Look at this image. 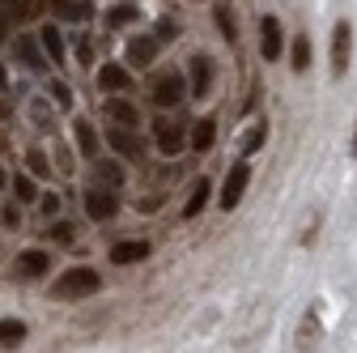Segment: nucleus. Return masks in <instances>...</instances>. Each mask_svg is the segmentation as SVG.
<instances>
[{
	"label": "nucleus",
	"instance_id": "1",
	"mask_svg": "<svg viewBox=\"0 0 357 353\" xmlns=\"http://www.w3.org/2000/svg\"><path fill=\"white\" fill-rule=\"evenodd\" d=\"M98 290H102V277L89 269V264H77V269H68V273L56 277L52 298H60V302H77V298H89V294H98Z\"/></svg>",
	"mask_w": 357,
	"mask_h": 353
},
{
	"label": "nucleus",
	"instance_id": "2",
	"mask_svg": "<svg viewBox=\"0 0 357 353\" xmlns=\"http://www.w3.org/2000/svg\"><path fill=\"white\" fill-rule=\"evenodd\" d=\"M183 94H188V81H183V73H178V68H162L153 77V85H149L153 107H166V111L183 103Z\"/></svg>",
	"mask_w": 357,
	"mask_h": 353
},
{
	"label": "nucleus",
	"instance_id": "3",
	"mask_svg": "<svg viewBox=\"0 0 357 353\" xmlns=\"http://www.w3.org/2000/svg\"><path fill=\"white\" fill-rule=\"evenodd\" d=\"M247 183H251V166H247V158H243V162H234V166L226 170V183H221V209L234 213V209L243 204V196H247Z\"/></svg>",
	"mask_w": 357,
	"mask_h": 353
},
{
	"label": "nucleus",
	"instance_id": "4",
	"mask_svg": "<svg viewBox=\"0 0 357 353\" xmlns=\"http://www.w3.org/2000/svg\"><path fill=\"white\" fill-rule=\"evenodd\" d=\"M153 141H158V149L166 153V158H174V153H183V145H188V128H183V119H153Z\"/></svg>",
	"mask_w": 357,
	"mask_h": 353
},
{
	"label": "nucleus",
	"instance_id": "5",
	"mask_svg": "<svg viewBox=\"0 0 357 353\" xmlns=\"http://www.w3.org/2000/svg\"><path fill=\"white\" fill-rule=\"evenodd\" d=\"M349 60H353V26L340 17V22L332 26V77H336V81L349 73Z\"/></svg>",
	"mask_w": 357,
	"mask_h": 353
},
{
	"label": "nucleus",
	"instance_id": "6",
	"mask_svg": "<svg viewBox=\"0 0 357 353\" xmlns=\"http://www.w3.org/2000/svg\"><path fill=\"white\" fill-rule=\"evenodd\" d=\"M85 213L94 217V222H111V217L119 213V200L111 188H89L85 192Z\"/></svg>",
	"mask_w": 357,
	"mask_h": 353
},
{
	"label": "nucleus",
	"instance_id": "7",
	"mask_svg": "<svg viewBox=\"0 0 357 353\" xmlns=\"http://www.w3.org/2000/svg\"><path fill=\"white\" fill-rule=\"evenodd\" d=\"M13 273H17L22 281H34V277H47V273H52V255H47V251H38V247H30V251H22V255H17V264H13Z\"/></svg>",
	"mask_w": 357,
	"mask_h": 353
},
{
	"label": "nucleus",
	"instance_id": "8",
	"mask_svg": "<svg viewBox=\"0 0 357 353\" xmlns=\"http://www.w3.org/2000/svg\"><path fill=\"white\" fill-rule=\"evenodd\" d=\"M149 251H153V243H145V239H128V243H115L111 247V264H141V260H149Z\"/></svg>",
	"mask_w": 357,
	"mask_h": 353
},
{
	"label": "nucleus",
	"instance_id": "9",
	"mask_svg": "<svg viewBox=\"0 0 357 353\" xmlns=\"http://www.w3.org/2000/svg\"><path fill=\"white\" fill-rule=\"evenodd\" d=\"M281 22L277 17H264L259 22V52H264V60H281Z\"/></svg>",
	"mask_w": 357,
	"mask_h": 353
},
{
	"label": "nucleus",
	"instance_id": "10",
	"mask_svg": "<svg viewBox=\"0 0 357 353\" xmlns=\"http://www.w3.org/2000/svg\"><path fill=\"white\" fill-rule=\"evenodd\" d=\"M158 47H162V43H158L153 34L132 38V43H128V64H132V68H149V64L158 60Z\"/></svg>",
	"mask_w": 357,
	"mask_h": 353
},
{
	"label": "nucleus",
	"instance_id": "11",
	"mask_svg": "<svg viewBox=\"0 0 357 353\" xmlns=\"http://www.w3.org/2000/svg\"><path fill=\"white\" fill-rule=\"evenodd\" d=\"M107 141H111V149H115L119 158H145V149L137 145V137H132V128H123V123H115V128L107 132Z\"/></svg>",
	"mask_w": 357,
	"mask_h": 353
},
{
	"label": "nucleus",
	"instance_id": "12",
	"mask_svg": "<svg viewBox=\"0 0 357 353\" xmlns=\"http://www.w3.org/2000/svg\"><path fill=\"white\" fill-rule=\"evenodd\" d=\"M213 90V60L208 56H192V94L204 98Z\"/></svg>",
	"mask_w": 357,
	"mask_h": 353
},
{
	"label": "nucleus",
	"instance_id": "13",
	"mask_svg": "<svg viewBox=\"0 0 357 353\" xmlns=\"http://www.w3.org/2000/svg\"><path fill=\"white\" fill-rule=\"evenodd\" d=\"M73 137H77V149H81L85 158H94V153H98V132H94V123H89L85 115L73 119Z\"/></svg>",
	"mask_w": 357,
	"mask_h": 353
},
{
	"label": "nucleus",
	"instance_id": "14",
	"mask_svg": "<svg viewBox=\"0 0 357 353\" xmlns=\"http://www.w3.org/2000/svg\"><path fill=\"white\" fill-rule=\"evenodd\" d=\"M13 52H17V60H22L30 73H43V68H47V64H43V52H38V43H34L30 34H22V38H17V47H13Z\"/></svg>",
	"mask_w": 357,
	"mask_h": 353
},
{
	"label": "nucleus",
	"instance_id": "15",
	"mask_svg": "<svg viewBox=\"0 0 357 353\" xmlns=\"http://www.w3.org/2000/svg\"><path fill=\"white\" fill-rule=\"evenodd\" d=\"M204 204H208V179H196V188L188 192L183 217H188V222H192V217H200V213H204Z\"/></svg>",
	"mask_w": 357,
	"mask_h": 353
},
{
	"label": "nucleus",
	"instance_id": "16",
	"mask_svg": "<svg viewBox=\"0 0 357 353\" xmlns=\"http://www.w3.org/2000/svg\"><path fill=\"white\" fill-rule=\"evenodd\" d=\"M213 137H217V119H200V123L192 128V149H196V153H208V149H213Z\"/></svg>",
	"mask_w": 357,
	"mask_h": 353
},
{
	"label": "nucleus",
	"instance_id": "17",
	"mask_svg": "<svg viewBox=\"0 0 357 353\" xmlns=\"http://www.w3.org/2000/svg\"><path fill=\"white\" fill-rule=\"evenodd\" d=\"M213 22H217V30L226 34L230 43L238 38V17H234V9H230V5H217V9H213Z\"/></svg>",
	"mask_w": 357,
	"mask_h": 353
},
{
	"label": "nucleus",
	"instance_id": "18",
	"mask_svg": "<svg viewBox=\"0 0 357 353\" xmlns=\"http://www.w3.org/2000/svg\"><path fill=\"white\" fill-rule=\"evenodd\" d=\"M26 340V324L22 320H0V349H13Z\"/></svg>",
	"mask_w": 357,
	"mask_h": 353
},
{
	"label": "nucleus",
	"instance_id": "19",
	"mask_svg": "<svg viewBox=\"0 0 357 353\" xmlns=\"http://www.w3.org/2000/svg\"><path fill=\"white\" fill-rule=\"evenodd\" d=\"M98 81H102V90H111V94H115V90H128V85H132V77H128L119 64H107V68L98 73Z\"/></svg>",
	"mask_w": 357,
	"mask_h": 353
},
{
	"label": "nucleus",
	"instance_id": "20",
	"mask_svg": "<svg viewBox=\"0 0 357 353\" xmlns=\"http://www.w3.org/2000/svg\"><path fill=\"white\" fill-rule=\"evenodd\" d=\"M107 111H111V119H115V123H123V128H137V119H141V115H137V107L123 103V98H111V103H107Z\"/></svg>",
	"mask_w": 357,
	"mask_h": 353
},
{
	"label": "nucleus",
	"instance_id": "21",
	"mask_svg": "<svg viewBox=\"0 0 357 353\" xmlns=\"http://www.w3.org/2000/svg\"><path fill=\"white\" fill-rule=\"evenodd\" d=\"M132 22H141V5H115V9L107 13V26H111V30L132 26Z\"/></svg>",
	"mask_w": 357,
	"mask_h": 353
},
{
	"label": "nucleus",
	"instance_id": "22",
	"mask_svg": "<svg viewBox=\"0 0 357 353\" xmlns=\"http://www.w3.org/2000/svg\"><path fill=\"white\" fill-rule=\"evenodd\" d=\"M289 64H294V73H306V68H310V38H306V34H294Z\"/></svg>",
	"mask_w": 357,
	"mask_h": 353
},
{
	"label": "nucleus",
	"instance_id": "23",
	"mask_svg": "<svg viewBox=\"0 0 357 353\" xmlns=\"http://www.w3.org/2000/svg\"><path fill=\"white\" fill-rule=\"evenodd\" d=\"M38 38H43V47H47V56L60 64V60H64V38H60V26H43V34H38Z\"/></svg>",
	"mask_w": 357,
	"mask_h": 353
},
{
	"label": "nucleus",
	"instance_id": "24",
	"mask_svg": "<svg viewBox=\"0 0 357 353\" xmlns=\"http://www.w3.org/2000/svg\"><path fill=\"white\" fill-rule=\"evenodd\" d=\"M315 340H319V306H310V315H306V324H302V332H298V345L310 349Z\"/></svg>",
	"mask_w": 357,
	"mask_h": 353
},
{
	"label": "nucleus",
	"instance_id": "25",
	"mask_svg": "<svg viewBox=\"0 0 357 353\" xmlns=\"http://www.w3.org/2000/svg\"><path fill=\"white\" fill-rule=\"evenodd\" d=\"M56 17L81 22V17H89V5H77V0H60V5H56Z\"/></svg>",
	"mask_w": 357,
	"mask_h": 353
},
{
	"label": "nucleus",
	"instance_id": "26",
	"mask_svg": "<svg viewBox=\"0 0 357 353\" xmlns=\"http://www.w3.org/2000/svg\"><path fill=\"white\" fill-rule=\"evenodd\" d=\"M98 179H102L107 188H119V183H123V166H115V162H98Z\"/></svg>",
	"mask_w": 357,
	"mask_h": 353
},
{
	"label": "nucleus",
	"instance_id": "27",
	"mask_svg": "<svg viewBox=\"0 0 357 353\" xmlns=\"http://www.w3.org/2000/svg\"><path fill=\"white\" fill-rule=\"evenodd\" d=\"M264 132H268V128H264V123H255V128L247 132V137H243V158H251V153L264 145Z\"/></svg>",
	"mask_w": 357,
	"mask_h": 353
},
{
	"label": "nucleus",
	"instance_id": "28",
	"mask_svg": "<svg viewBox=\"0 0 357 353\" xmlns=\"http://www.w3.org/2000/svg\"><path fill=\"white\" fill-rule=\"evenodd\" d=\"M26 162H30V170H34V174H43V179H56L52 166H47V158H43L38 149H30V153H26Z\"/></svg>",
	"mask_w": 357,
	"mask_h": 353
},
{
	"label": "nucleus",
	"instance_id": "29",
	"mask_svg": "<svg viewBox=\"0 0 357 353\" xmlns=\"http://www.w3.org/2000/svg\"><path fill=\"white\" fill-rule=\"evenodd\" d=\"M52 243H60V247H73V243H77V230H73L68 222H60V226H52Z\"/></svg>",
	"mask_w": 357,
	"mask_h": 353
},
{
	"label": "nucleus",
	"instance_id": "30",
	"mask_svg": "<svg viewBox=\"0 0 357 353\" xmlns=\"http://www.w3.org/2000/svg\"><path fill=\"white\" fill-rule=\"evenodd\" d=\"M13 192H17V200H26V204H30V200L38 196V188H34V183L26 179V174H17V179H13Z\"/></svg>",
	"mask_w": 357,
	"mask_h": 353
},
{
	"label": "nucleus",
	"instance_id": "31",
	"mask_svg": "<svg viewBox=\"0 0 357 353\" xmlns=\"http://www.w3.org/2000/svg\"><path fill=\"white\" fill-rule=\"evenodd\" d=\"M52 98L60 103V111H68V107H73V90H68L64 81H52Z\"/></svg>",
	"mask_w": 357,
	"mask_h": 353
},
{
	"label": "nucleus",
	"instance_id": "32",
	"mask_svg": "<svg viewBox=\"0 0 357 353\" xmlns=\"http://www.w3.org/2000/svg\"><path fill=\"white\" fill-rule=\"evenodd\" d=\"M174 34H178V26H174L170 17H162V22H158V30H153V38H158V43H170Z\"/></svg>",
	"mask_w": 357,
	"mask_h": 353
},
{
	"label": "nucleus",
	"instance_id": "33",
	"mask_svg": "<svg viewBox=\"0 0 357 353\" xmlns=\"http://www.w3.org/2000/svg\"><path fill=\"white\" fill-rule=\"evenodd\" d=\"M77 60L89 68V64H94V43H89V38H77Z\"/></svg>",
	"mask_w": 357,
	"mask_h": 353
},
{
	"label": "nucleus",
	"instance_id": "34",
	"mask_svg": "<svg viewBox=\"0 0 357 353\" xmlns=\"http://www.w3.org/2000/svg\"><path fill=\"white\" fill-rule=\"evenodd\" d=\"M43 213L56 217V213H60V196H43Z\"/></svg>",
	"mask_w": 357,
	"mask_h": 353
},
{
	"label": "nucleus",
	"instance_id": "35",
	"mask_svg": "<svg viewBox=\"0 0 357 353\" xmlns=\"http://www.w3.org/2000/svg\"><path fill=\"white\" fill-rule=\"evenodd\" d=\"M353 158H357V123H353Z\"/></svg>",
	"mask_w": 357,
	"mask_h": 353
},
{
	"label": "nucleus",
	"instance_id": "36",
	"mask_svg": "<svg viewBox=\"0 0 357 353\" xmlns=\"http://www.w3.org/2000/svg\"><path fill=\"white\" fill-rule=\"evenodd\" d=\"M0 85H5V68H0Z\"/></svg>",
	"mask_w": 357,
	"mask_h": 353
},
{
	"label": "nucleus",
	"instance_id": "37",
	"mask_svg": "<svg viewBox=\"0 0 357 353\" xmlns=\"http://www.w3.org/2000/svg\"><path fill=\"white\" fill-rule=\"evenodd\" d=\"M0 183H5V170H0Z\"/></svg>",
	"mask_w": 357,
	"mask_h": 353
}]
</instances>
